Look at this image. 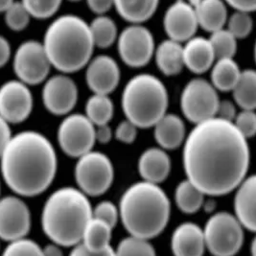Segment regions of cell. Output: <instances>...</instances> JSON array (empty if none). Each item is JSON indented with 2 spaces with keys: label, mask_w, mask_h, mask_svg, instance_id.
Masks as SVG:
<instances>
[{
  "label": "cell",
  "mask_w": 256,
  "mask_h": 256,
  "mask_svg": "<svg viewBox=\"0 0 256 256\" xmlns=\"http://www.w3.org/2000/svg\"><path fill=\"white\" fill-rule=\"evenodd\" d=\"M112 136V128L108 127V124L99 125L95 128V140L101 144L108 143Z\"/></svg>",
  "instance_id": "obj_45"
},
{
  "label": "cell",
  "mask_w": 256,
  "mask_h": 256,
  "mask_svg": "<svg viewBox=\"0 0 256 256\" xmlns=\"http://www.w3.org/2000/svg\"><path fill=\"white\" fill-rule=\"evenodd\" d=\"M170 170V158L162 149L150 148L140 156L138 171L145 182L158 184L167 178Z\"/></svg>",
  "instance_id": "obj_21"
},
{
  "label": "cell",
  "mask_w": 256,
  "mask_h": 256,
  "mask_svg": "<svg viewBox=\"0 0 256 256\" xmlns=\"http://www.w3.org/2000/svg\"><path fill=\"white\" fill-rule=\"evenodd\" d=\"M78 100V88L71 78L56 75L49 78L42 88V102L47 110L55 116H66Z\"/></svg>",
  "instance_id": "obj_15"
},
{
  "label": "cell",
  "mask_w": 256,
  "mask_h": 256,
  "mask_svg": "<svg viewBox=\"0 0 256 256\" xmlns=\"http://www.w3.org/2000/svg\"><path fill=\"white\" fill-rule=\"evenodd\" d=\"M163 24L171 40L187 42L195 36L198 27L195 8L184 0H178L167 9Z\"/></svg>",
  "instance_id": "obj_16"
},
{
  "label": "cell",
  "mask_w": 256,
  "mask_h": 256,
  "mask_svg": "<svg viewBox=\"0 0 256 256\" xmlns=\"http://www.w3.org/2000/svg\"><path fill=\"white\" fill-rule=\"evenodd\" d=\"M33 106V94L24 82L11 80L0 86V116L9 124L24 122L30 116Z\"/></svg>",
  "instance_id": "obj_13"
},
{
  "label": "cell",
  "mask_w": 256,
  "mask_h": 256,
  "mask_svg": "<svg viewBox=\"0 0 256 256\" xmlns=\"http://www.w3.org/2000/svg\"><path fill=\"white\" fill-rule=\"evenodd\" d=\"M11 46L10 42L2 36H0V68L6 66L11 57Z\"/></svg>",
  "instance_id": "obj_46"
},
{
  "label": "cell",
  "mask_w": 256,
  "mask_h": 256,
  "mask_svg": "<svg viewBox=\"0 0 256 256\" xmlns=\"http://www.w3.org/2000/svg\"><path fill=\"white\" fill-rule=\"evenodd\" d=\"M12 66L20 81L36 86L46 80L52 66L42 44L27 40L18 48Z\"/></svg>",
  "instance_id": "obj_10"
},
{
  "label": "cell",
  "mask_w": 256,
  "mask_h": 256,
  "mask_svg": "<svg viewBox=\"0 0 256 256\" xmlns=\"http://www.w3.org/2000/svg\"><path fill=\"white\" fill-rule=\"evenodd\" d=\"M122 108L127 119L138 128H151L166 114L167 90L162 82L152 75H136L123 90Z\"/></svg>",
  "instance_id": "obj_6"
},
{
  "label": "cell",
  "mask_w": 256,
  "mask_h": 256,
  "mask_svg": "<svg viewBox=\"0 0 256 256\" xmlns=\"http://www.w3.org/2000/svg\"><path fill=\"white\" fill-rule=\"evenodd\" d=\"M70 1H73V2H76V1H79V0H70Z\"/></svg>",
  "instance_id": "obj_50"
},
{
  "label": "cell",
  "mask_w": 256,
  "mask_h": 256,
  "mask_svg": "<svg viewBox=\"0 0 256 256\" xmlns=\"http://www.w3.org/2000/svg\"><path fill=\"white\" fill-rule=\"evenodd\" d=\"M240 74L241 70L232 58H219L212 68L211 84L220 92H230L238 81Z\"/></svg>",
  "instance_id": "obj_27"
},
{
  "label": "cell",
  "mask_w": 256,
  "mask_h": 256,
  "mask_svg": "<svg viewBox=\"0 0 256 256\" xmlns=\"http://www.w3.org/2000/svg\"><path fill=\"white\" fill-rule=\"evenodd\" d=\"M171 248L176 256H202L206 250L204 230L193 222L180 224L173 233Z\"/></svg>",
  "instance_id": "obj_19"
},
{
  "label": "cell",
  "mask_w": 256,
  "mask_h": 256,
  "mask_svg": "<svg viewBox=\"0 0 256 256\" xmlns=\"http://www.w3.org/2000/svg\"><path fill=\"white\" fill-rule=\"evenodd\" d=\"M92 217L105 222L110 228H114L116 226L119 212L116 206L112 202L104 200L96 206L92 210Z\"/></svg>",
  "instance_id": "obj_39"
},
{
  "label": "cell",
  "mask_w": 256,
  "mask_h": 256,
  "mask_svg": "<svg viewBox=\"0 0 256 256\" xmlns=\"http://www.w3.org/2000/svg\"><path fill=\"white\" fill-rule=\"evenodd\" d=\"M42 46L51 66L64 73L84 68L95 47L88 24L74 14L62 16L50 24Z\"/></svg>",
  "instance_id": "obj_5"
},
{
  "label": "cell",
  "mask_w": 256,
  "mask_h": 256,
  "mask_svg": "<svg viewBox=\"0 0 256 256\" xmlns=\"http://www.w3.org/2000/svg\"><path fill=\"white\" fill-rule=\"evenodd\" d=\"M1 175L18 196L35 197L44 193L57 173V154L42 134L24 130L12 136L0 156Z\"/></svg>",
  "instance_id": "obj_2"
},
{
  "label": "cell",
  "mask_w": 256,
  "mask_h": 256,
  "mask_svg": "<svg viewBox=\"0 0 256 256\" xmlns=\"http://www.w3.org/2000/svg\"><path fill=\"white\" fill-rule=\"evenodd\" d=\"M118 256H154L156 252L147 239L130 235L123 239L117 246Z\"/></svg>",
  "instance_id": "obj_33"
},
{
  "label": "cell",
  "mask_w": 256,
  "mask_h": 256,
  "mask_svg": "<svg viewBox=\"0 0 256 256\" xmlns=\"http://www.w3.org/2000/svg\"><path fill=\"white\" fill-rule=\"evenodd\" d=\"M219 102L217 90L204 79H193L189 82L180 98L184 116L195 124L216 116Z\"/></svg>",
  "instance_id": "obj_9"
},
{
  "label": "cell",
  "mask_w": 256,
  "mask_h": 256,
  "mask_svg": "<svg viewBox=\"0 0 256 256\" xmlns=\"http://www.w3.org/2000/svg\"><path fill=\"white\" fill-rule=\"evenodd\" d=\"M184 66L196 74H202L213 66L215 55L210 40L202 36H193L184 47Z\"/></svg>",
  "instance_id": "obj_22"
},
{
  "label": "cell",
  "mask_w": 256,
  "mask_h": 256,
  "mask_svg": "<svg viewBox=\"0 0 256 256\" xmlns=\"http://www.w3.org/2000/svg\"><path fill=\"white\" fill-rule=\"evenodd\" d=\"M62 252L60 248V246L55 243L53 244H49L46 246L42 248V256H62Z\"/></svg>",
  "instance_id": "obj_47"
},
{
  "label": "cell",
  "mask_w": 256,
  "mask_h": 256,
  "mask_svg": "<svg viewBox=\"0 0 256 256\" xmlns=\"http://www.w3.org/2000/svg\"><path fill=\"white\" fill-rule=\"evenodd\" d=\"M254 20L250 16V12L236 10L228 20V30L236 38H244L250 34Z\"/></svg>",
  "instance_id": "obj_37"
},
{
  "label": "cell",
  "mask_w": 256,
  "mask_h": 256,
  "mask_svg": "<svg viewBox=\"0 0 256 256\" xmlns=\"http://www.w3.org/2000/svg\"><path fill=\"white\" fill-rule=\"evenodd\" d=\"M184 1H186L189 4H191L193 7H195L200 0H184Z\"/></svg>",
  "instance_id": "obj_49"
},
{
  "label": "cell",
  "mask_w": 256,
  "mask_h": 256,
  "mask_svg": "<svg viewBox=\"0 0 256 256\" xmlns=\"http://www.w3.org/2000/svg\"><path fill=\"white\" fill-rule=\"evenodd\" d=\"M136 136L138 127L128 119L121 122L116 130V136L117 140L125 144H130L134 142Z\"/></svg>",
  "instance_id": "obj_40"
},
{
  "label": "cell",
  "mask_w": 256,
  "mask_h": 256,
  "mask_svg": "<svg viewBox=\"0 0 256 256\" xmlns=\"http://www.w3.org/2000/svg\"><path fill=\"white\" fill-rule=\"evenodd\" d=\"M233 97L243 110H254L256 106V73L254 70L241 71L240 77L233 88Z\"/></svg>",
  "instance_id": "obj_28"
},
{
  "label": "cell",
  "mask_w": 256,
  "mask_h": 256,
  "mask_svg": "<svg viewBox=\"0 0 256 256\" xmlns=\"http://www.w3.org/2000/svg\"><path fill=\"white\" fill-rule=\"evenodd\" d=\"M5 22L12 31H22L30 22L31 14L22 2H14L5 11Z\"/></svg>",
  "instance_id": "obj_34"
},
{
  "label": "cell",
  "mask_w": 256,
  "mask_h": 256,
  "mask_svg": "<svg viewBox=\"0 0 256 256\" xmlns=\"http://www.w3.org/2000/svg\"><path fill=\"white\" fill-rule=\"evenodd\" d=\"M114 176L112 163L104 154L92 150L78 158L75 178L86 195L92 197L103 195L112 186Z\"/></svg>",
  "instance_id": "obj_8"
},
{
  "label": "cell",
  "mask_w": 256,
  "mask_h": 256,
  "mask_svg": "<svg viewBox=\"0 0 256 256\" xmlns=\"http://www.w3.org/2000/svg\"><path fill=\"white\" fill-rule=\"evenodd\" d=\"M110 228L105 222L92 218L88 222L80 243L73 246L71 256H116V252L110 246Z\"/></svg>",
  "instance_id": "obj_17"
},
{
  "label": "cell",
  "mask_w": 256,
  "mask_h": 256,
  "mask_svg": "<svg viewBox=\"0 0 256 256\" xmlns=\"http://www.w3.org/2000/svg\"><path fill=\"white\" fill-rule=\"evenodd\" d=\"M62 0H22L31 16L46 20L57 12Z\"/></svg>",
  "instance_id": "obj_35"
},
{
  "label": "cell",
  "mask_w": 256,
  "mask_h": 256,
  "mask_svg": "<svg viewBox=\"0 0 256 256\" xmlns=\"http://www.w3.org/2000/svg\"><path fill=\"white\" fill-rule=\"evenodd\" d=\"M233 124L244 138H250L256 134V116L252 110H243L236 114Z\"/></svg>",
  "instance_id": "obj_38"
},
{
  "label": "cell",
  "mask_w": 256,
  "mask_h": 256,
  "mask_svg": "<svg viewBox=\"0 0 256 256\" xmlns=\"http://www.w3.org/2000/svg\"><path fill=\"white\" fill-rule=\"evenodd\" d=\"M154 138L166 150H175L186 140V126L176 114H164L154 126Z\"/></svg>",
  "instance_id": "obj_23"
},
{
  "label": "cell",
  "mask_w": 256,
  "mask_h": 256,
  "mask_svg": "<svg viewBox=\"0 0 256 256\" xmlns=\"http://www.w3.org/2000/svg\"><path fill=\"white\" fill-rule=\"evenodd\" d=\"M31 212L18 196L0 198V239L10 242L26 236L31 230Z\"/></svg>",
  "instance_id": "obj_14"
},
{
  "label": "cell",
  "mask_w": 256,
  "mask_h": 256,
  "mask_svg": "<svg viewBox=\"0 0 256 256\" xmlns=\"http://www.w3.org/2000/svg\"><path fill=\"white\" fill-rule=\"evenodd\" d=\"M0 192H1V188H0Z\"/></svg>",
  "instance_id": "obj_51"
},
{
  "label": "cell",
  "mask_w": 256,
  "mask_h": 256,
  "mask_svg": "<svg viewBox=\"0 0 256 256\" xmlns=\"http://www.w3.org/2000/svg\"><path fill=\"white\" fill-rule=\"evenodd\" d=\"M206 248L217 256L236 254L244 242L243 226L238 219L228 212L213 215L204 230Z\"/></svg>",
  "instance_id": "obj_7"
},
{
  "label": "cell",
  "mask_w": 256,
  "mask_h": 256,
  "mask_svg": "<svg viewBox=\"0 0 256 256\" xmlns=\"http://www.w3.org/2000/svg\"><path fill=\"white\" fill-rule=\"evenodd\" d=\"M92 218V208L86 195L74 187H62L47 198L42 213L44 232L60 246L80 243Z\"/></svg>",
  "instance_id": "obj_3"
},
{
  "label": "cell",
  "mask_w": 256,
  "mask_h": 256,
  "mask_svg": "<svg viewBox=\"0 0 256 256\" xmlns=\"http://www.w3.org/2000/svg\"><path fill=\"white\" fill-rule=\"evenodd\" d=\"M210 42L216 60L233 58L237 51V38L228 29L212 32Z\"/></svg>",
  "instance_id": "obj_32"
},
{
  "label": "cell",
  "mask_w": 256,
  "mask_h": 256,
  "mask_svg": "<svg viewBox=\"0 0 256 256\" xmlns=\"http://www.w3.org/2000/svg\"><path fill=\"white\" fill-rule=\"evenodd\" d=\"M118 52L122 60L130 68L146 66L154 52L150 30L140 24H132L124 29L118 38Z\"/></svg>",
  "instance_id": "obj_12"
},
{
  "label": "cell",
  "mask_w": 256,
  "mask_h": 256,
  "mask_svg": "<svg viewBox=\"0 0 256 256\" xmlns=\"http://www.w3.org/2000/svg\"><path fill=\"white\" fill-rule=\"evenodd\" d=\"M156 62L158 68L164 75H178L184 68V47L180 42L171 38L163 40L156 48Z\"/></svg>",
  "instance_id": "obj_25"
},
{
  "label": "cell",
  "mask_w": 256,
  "mask_h": 256,
  "mask_svg": "<svg viewBox=\"0 0 256 256\" xmlns=\"http://www.w3.org/2000/svg\"><path fill=\"white\" fill-rule=\"evenodd\" d=\"M198 26L206 32L224 28L228 20V11L222 0H200L194 7Z\"/></svg>",
  "instance_id": "obj_24"
},
{
  "label": "cell",
  "mask_w": 256,
  "mask_h": 256,
  "mask_svg": "<svg viewBox=\"0 0 256 256\" xmlns=\"http://www.w3.org/2000/svg\"><path fill=\"white\" fill-rule=\"evenodd\" d=\"M58 145L70 158H78L94 148L95 126L82 114L66 117L58 130Z\"/></svg>",
  "instance_id": "obj_11"
},
{
  "label": "cell",
  "mask_w": 256,
  "mask_h": 256,
  "mask_svg": "<svg viewBox=\"0 0 256 256\" xmlns=\"http://www.w3.org/2000/svg\"><path fill=\"white\" fill-rule=\"evenodd\" d=\"M86 80L94 94L108 95L120 81L119 66L114 58L106 55L98 56L88 62Z\"/></svg>",
  "instance_id": "obj_18"
},
{
  "label": "cell",
  "mask_w": 256,
  "mask_h": 256,
  "mask_svg": "<svg viewBox=\"0 0 256 256\" xmlns=\"http://www.w3.org/2000/svg\"><path fill=\"white\" fill-rule=\"evenodd\" d=\"M114 112L112 99L106 94H94L86 104V116L94 126L108 124Z\"/></svg>",
  "instance_id": "obj_30"
},
{
  "label": "cell",
  "mask_w": 256,
  "mask_h": 256,
  "mask_svg": "<svg viewBox=\"0 0 256 256\" xmlns=\"http://www.w3.org/2000/svg\"><path fill=\"white\" fill-rule=\"evenodd\" d=\"M94 46L108 48L116 40L117 28L114 22L103 14L95 18L88 25Z\"/></svg>",
  "instance_id": "obj_31"
},
{
  "label": "cell",
  "mask_w": 256,
  "mask_h": 256,
  "mask_svg": "<svg viewBox=\"0 0 256 256\" xmlns=\"http://www.w3.org/2000/svg\"><path fill=\"white\" fill-rule=\"evenodd\" d=\"M170 212L166 193L158 184L145 180L128 187L120 200L119 214L125 230L147 240L162 232Z\"/></svg>",
  "instance_id": "obj_4"
},
{
  "label": "cell",
  "mask_w": 256,
  "mask_h": 256,
  "mask_svg": "<svg viewBox=\"0 0 256 256\" xmlns=\"http://www.w3.org/2000/svg\"><path fill=\"white\" fill-rule=\"evenodd\" d=\"M14 2V0H0V12H5Z\"/></svg>",
  "instance_id": "obj_48"
},
{
  "label": "cell",
  "mask_w": 256,
  "mask_h": 256,
  "mask_svg": "<svg viewBox=\"0 0 256 256\" xmlns=\"http://www.w3.org/2000/svg\"><path fill=\"white\" fill-rule=\"evenodd\" d=\"M235 10L254 12L256 8V0H226Z\"/></svg>",
  "instance_id": "obj_44"
},
{
  "label": "cell",
  "mask_w": 256,
  "mask_h": 256,
  "mask_svg": "<svg viewBox=\"0 0 256 256\" xmlns=\"http://www.w3.org/2000/svg\"><path fill=\"white\" fill-rule=\"evenodd\" d=\"M90 9L97 14L108 12L114 3V0H86Z\"/></svg>",
  "instance_id": "obj_43"
},
{
  "label": "cell",
  "mask_w": 256,
  "mask_h": 256,
  "mask_svg": "<svg viewBox=\"0 0 256 256\" xmlns=\"http://www.w3.org/2000/svg\"><path fill=\"white\" fill-rule=\"evenodd\" d=\"M160 0H114V5L122 18L132 24H140L156 12Z\"/></svg>",
  "instance_id": "obj_26"
},
{
  "label": "cell",
  "mask_w": 256,
  "mask_h": 256,
  "mask_svg": "<svg viewBox=\"0 0 256 256\" xmlns=\"http://www.w3.org/2000/svg\"><path fill=\"white\" fill-rule=\"evenodd\" d=\"M12 136L10 124L3 117L0 116V156Z\"/></svg>",
  "instance_id": "obj_42"
},
{
  "label": "cell",
  "mask_w": 256,
  "mask_h": 256,
  "mask_svg": "<svg viewBox=\"0 0 256 256\" xmlns=\"http://www.w3.org/2000/svg\"><path fill=\"white\" fill-rule=\"evenodd\" d=\"M187 178L204 195L222 196L244 180L250 148L233 122L214 116L196 124L184 148Z\"/></svg>",
  "instance_id": "obj_1"
},
{
  "label": "cell",
  "mask_w": 256,
  "mask_h": 256,
  "mask_svg": "<svg viewBox=\"0 0 256 256\" xmlns=\"http://www.w3.org/2000/svg\"><path fill=\"white\" fill-rule=\"evenodd\" d=\"M175 200L178 208L184 213L193 214L204 206V194L187 178L176 186Z\"/></svg>",
  "instance_id": "obj_29"
},
{
  "label": "cell",
  "mask_w": 256,
  "mask_h": 256,
  "mask_svg": "<svg viewBox=\"0 0 256 256\" xmlns=\"http://www.w3.org/2000/svg\"><path fill=\"white\" fill-rule=\"evenodd\" d=\"M216 116L226 121L233 122L234 118L236 116V108H235V106L233 105L232 102L228 100L220 101L217 108Z\"/></svg>",
  "instance_id": "obj_41"
},
{
  "label": "cell",
  "mask_w": 256,
  "mask_h": 256,
  "mask_svg": "<svg viewBox=\"0 0 256 256\" xmlns=\"http://www.w3.org/2000/svg\"><path fill=\"white\" fill-rule=\"evenodd\" d=\"M4 256H42V248L26 236L8 242L4 248Z\"/></svg>",
  "instance_id": "obj_36"
},
{
  "label": "cell",
  "mask_w": 256,
  "mask_h": 256,
  "mask_svg": "<svg viewBox=\"0 0 256 256\" xmlns=\"http://www.w3.org/2000/svg\"><path fill=\"white\" fill-rule=\"evenodd\" d=\"M237 188L234 198L235 217L246 230L256 232V176L244 178Z\"/></svg>",
  "instance_id": "obj_20"
}]
</instances>
